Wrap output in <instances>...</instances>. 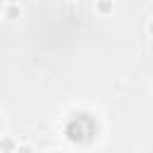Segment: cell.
I'll return each mask as SVG.
<instances>
[{"instance_id":"cell-3","label":"cell","mask_w":153,"mask_h":153,"mask_svg":"<svg viewBox=\"0 0 153 153\" xmlns=\"http://www.w3.org/2000/svg\"><path fill=\"white\" fill-rule=\"evenodd\" d=\"M0 12L10 19V17H14V14H19L22 12V7L19 5H14V2H5V5H0Z\"/></svg>"},{"instance_id":"cell-5","label":"cell","mask_w":153,"mask_h":153,"mask_svg":"<svg viewBox=\"0 0 153 153\" xmlns=\"http://www.w3.org/2000/svg\"><path fill=\"white\" fill-rule=\"evenodd\" d=\"M143 29H146V36H148V38H153V17L146 22V26H143Z\"/></svg>"},{"instance_id":"cell-1","label":"cell","mask_w":153,"mask_h":153,"mask_svg":"<svg viewBox=\"0 0 153 153\" xmlns=\"http://www.w3.org/2000/svg\"><path fill=\"white\" fill-rule=\"evenodd\" d=\"M93 12L100 14V17H108V14L115 12V2H110V0H98V2H93Z\"/></svg>"},{"instance_id":"cell-4","label":"cell","mask_w":153,"mask_h":153,"mask_svg":"<svg viewBox=\"0 0 153 153\" xmlns=\"http://www.w3.org/2000/svg\"><path fill=\"white\" fill-rule=\"evenodd\" d=\"M14 153H36V148H33V143H29V141H19Z\"/></svg>"},{"instance_id":"cell-2","label":"cell","mask_w":153,"mask_h":153,"mask_svg":"<svg viewBox=\"0 0 153 153\" xmlns=\"http://www.w3.org/2000/svg\"><path fill=\"white\" fill-rule=\"evenodd\" d=\"M17 139L14 136H10V134H5L2 139H0V153H14L17 151Z\"/></svg>"},{"instance_id":"cell-6","label":"cell","mask_w":153,"mask_h":153,"mask_svg":"<svg viewBox=\"0 0 153 153\" xmlns=\"http://www.w3.org/2000/svg\"><path fill=\"white\" fill-rule=\"evenodd\" d=\"M41 153H55V151H41Z\"/></svg>"}]
</instances>
